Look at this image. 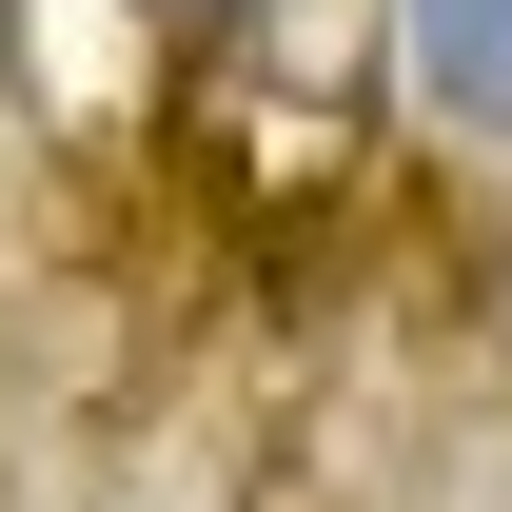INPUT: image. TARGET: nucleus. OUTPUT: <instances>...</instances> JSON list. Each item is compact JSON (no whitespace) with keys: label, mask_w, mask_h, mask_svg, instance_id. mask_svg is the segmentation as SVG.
Here are the masks:
<instances>
[{"label":"nucleus","mask_w":512,"mask_h":512,"mask_svg":"<svg viewBox=\"0 0 512 512\" xmlns=\"http://www.w3.org/2000/svg\"><path fill=\"white\" fill-rule=\"evenodd\" d=\"M414 60H434L473 119H512V0H414Z\"/></svg>","instance_id":"f257e3e1"}]
</instances>
